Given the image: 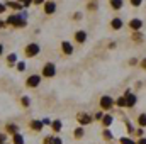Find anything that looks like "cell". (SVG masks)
Here are the masks:
<instances>
[{
    "label": "cell",
    "instance_id": "cell-18",
    "mask_svg": "<svg viewBox=\"0 0 146 144\" xmlns=\"http://www.w3.org/2000/svg\"><path fill=\"white\" fill-rule=\"evenodd\" d=\"M7 7H10L12 10H22L24 9V5L21 3V2H14V0H7V3H5Z\"/></svg>",
    "mask_w": 146,
    "mask_h": 144
},
{
    "label": "cell",
    "instance_id": "cell-29",
    "mask_svg": "<svg viewBox=\"0 0 146 144\" xmlns=\"http://www.w3.org/2000/svg\"><path fill=\"white\" fill-rule=\"evenodd\" d=\"M119 144H136V141L133 137H129V136H122L119 139Z\"/></svg>",
    "mask_w": 146,
    "mask_h": 144
},
{
    "label": "cell",
    "instance_id": "cell-42",
    "mask_svg": "<svg viewBox=\"0 0 146 144\" xmlns=\"http://www.w3.org/2000/svg\"><path fill=\"white\" fill-rule=\"evenodd\" d=\"M54 144H63V141H61V137H58V136H54Z\"/></svg>",
    "mask_w": 146,
    "mask_h": 144
},
{
    "label": "cell",
    "instance_id": "cell-23",
    "mask_svg": "<svg viewBox=\"0 0 146 144\" xmlns=\"http://www.w3.org/2000/svg\"><path fill=\"white\" fill-rule=\"evenodd\" d=\"M83 136H85V127H80V126H78V127L73 131V137H75V139H82Z\"/></svg>",
    "mask_w": 146,
    "mask_h": 144
},
{
    "label": "cell",
    "instance_id": "cell-30",
    "mask_svg": "<svg viewBox=\"0 0 146 144\" xmlns=\"http://www.w3.org/2000/svg\"><path fill=\"white\" fill-rule=\"evenodd\" d=\"M104 115H106V114H104V110H97V112L94 114V120H102V119H104Z\"/></svg>",
    "mask_w": 146,
    "mask_h": 144
},
{
    "label": "cell",
    "instance_id": "cell-47",
    "mask_svg": "<svg viewBox=\"0 0 146 144\" xmlns=\"http://www.w3.org/2000/svg\"><path fill=\"white\" fill-rule=\"evenodd\" d=\"M2 54H3V44L0 42V56H2Z\"/></svg>",
    "mask_w": 146,
    "mask_h": 144
},
{
    "label": "cell",
    "instance_id": "cell-10",
    "mask_svg": "<svg viewBox=\"0 0 146 144\" xmlns=\"http://www.w3.org/2000/svg\"><path fill=\"white\" fill-rule=\"evenodd\" d=\"M110 29L112 31H121L122 27H124V20L121 19V17H114V19H110Z\"/></svg>",
    "mask_w": 146,
    "mask_h": 144
},
{
    "label": "cell",
    "instance_id": "cell-14",
    "mask_svg": "<svg viewBox=\"0 0 146 144\" xmlns=\"http://www.w3.org/2000/svg\"><path fill=\"white\" fill-rule=\"evenodd\" d=\"M100 122H102V126H104V129H110V126L114 124V117H112L110 114H106V115H104V119H102Z\"/></svg>",
    "mask_w": 146,
    "mask_h": 144
},
{
    "label": "cell",
    "instance_id": "cell-7",
    "mask_svg": "<svg viewBox=\"0 0 146 144\" xmlns=\"http://www.w3.org/2000/svg\"><path fill=\"white\" fill-rule=\"evenodd\" d=\"M42 81V76L41 75H29L27 80H26V87L27 88H37Z\"/></svg>",
    "mask_w": 146,
    "mask_h": 144
},
{
    "label": "cell",
    "instance_id": "cell-34",
    "mask_svg": "<svg viewBox=\"0 0 146 144\" xmlns=\"http://www.w3.org/2000/svg\"><path fill=\"white\" fill-rule=\"evenodd\" d=\"M129 3H131L133 7H141V5H143V0H129Z\"/></svg>",
    "mask_w": 146,
    "mask_h": 144
},
{
    "label": "cell",
    "instance_id": "cell-12",
    "mask_svg": "<svg viewBox=\"0 0 146 144\" xmlns=\"http://www.w3.org/2000/svg\"><path fill=\"white\" fill-rule=\"evenodd\" d=\"M61 51H63L65 56H72L73 54V44L70 41H63L61 42Z\"/></svg>",
    "mask_w": 146,
    "mask_h": 144
},
{
    "label": "cell",
    "instance_id": "cell-32",
    "mask_svg": "<svg viewBox=\"0 0 146 144\" xmlns=\"http://www.w3.org/2000/svg\"><path fill=\"white\" fill-rule=\"evenodd\" d=\"M134 136H138V139H139V137H145V129H143V127H136Z\"/></svg>",
    "mask_w": 146,
    "mask_h": 144
},
{
    "label": "cell",
    "instance_id": "cell-48",
    "mask_svg": "<svg viewBox=\"0 0 146 144\" xmlns=\"http://www.w3.org/2000/svg\"><path fill=\"white\" fill-rule=\"evenodd\" d=\"M5 144H9V143H5Z\"/></svg>",
    "mask_w": 146,
    "mask_h": 144
},
{
    "label": "cell",
    "instance_id": "cell-38",
    "mask_svg": "<svg viewBox=\"0 0 146 144\" xmlns=\"http://www.w3.org/2000/svg\"><path fill=\"white\" fill-rule=\"evenodd\" d=\"M83 15H82V12H75V15H73V20H80Z\"/></svg>",
    "mask_w": 146,
    "mask_h": 144
},
{
    "label": "cell",
    "instance_id": "cell-40",
    "mask_svg": "<svg viewBox=\"0 0 146 144\" xmlns=\"http://www.w3.org/2000/svg\"><path fill=\"white\" fill-rule=\"evenodd\" d=\"M5 10H7V5H5V3H2V2H0V14H3V12H5Z\"/></svg>",
    "mask_w": 146,
    "mask_h": 144
},
{
    "label": "cell",
    "instance_id": "cell-11",
    "mask_svg": "<svg viewBox=\"0 0 146 144\" xmlns=\"http://www.w3.org/2000/svg\"><path fill=\"white\" fill-rule=\"evenodd\" d=\"M87 37H88L87 36V32H85L83 29H80V31H76V32L73 34V41L78 42V44H83V42L87 41Z\"/></svg>",
    "mask_w": 146,
    "mask_h": 144
},
{
    "label": "cell",
    "instance_id": "cell-35",
    "mask_svg": "<svg viewBox=\"0 0 146 144\" xmlns=\"http://www.w3.org/2000/svg\"><path fill=\"white\" fill-rule=\"evenodd\" d=\"M136 65H139V59L138 58H131L129 59V66H136Z\"/></svg>",
    "mask_w": 146,
    "mask_h": 144
},
{
    "label": "cell",
    "instance_id": "cell-31",
    "mask_svg": "<svg viewBox=\"0 0 146 144\" xmlns=\"http://www.w3.org/2000/svg\"><path fill=\"white\" fill-rule=\"evenodd\" d=\"M42 144H54V136H44Z\"/></svg>",
    "mask_w": 146,
    "mask_h": 144
},
{
    "label": "cell",
    "instance_id": "cell-49",
    "mask_svg": "<svg viewBox=\"0 0 146 144\" xmlns=\"http://www.w3.org/2000/svg\"><path fill=\"white\" fill-rule=\"evenodd\" d=\"M107 144H109V143H107Z\"/></svg>",
    "mask_w": 146,
    "mask_h": 144
},
{
    "label": "cell",
    "instance_id": "cell-27",
    "mask_svg": "<svg viewBox=\"0 0 146 144\" xmlns=\"http://www.w3.org/2000/svg\"><path fill=\"white\" fill-rule=\"evenodd\" d=\"M21 105H22L24 108H29V107H31V98H29L27 95L21 97Z\"/></svg>",
    "mask_w": 146,
    "mask_h": 144
},
{
    "label": "cell",
    "instance_id": "cell-16",
    "mask_svg": "<svg viewBox=\"0 0 146 144\" xmlns=\"http://www.w3.org/2000/svg\"><path fill=\"white\" fill-rule=\"evenodd\" d=\"M5 132H7V134H10V136H14V134H17V132H19V126H17V124H10V122H9V124L5 126Z\"/></svg>",
    "mask_w": 146,
    "mask_h": 144
},
{
    "label": "cell",
    "instance_id": "cell-24",
    "mask_svg": "<svg viewBox=\"0 0 146 144\" xmlns=\"http://www.w3.org/2000/svg\"><path fill=\"white\" fill-rule=\"evenodd\" d=\"M24 136L21 134V132H17V134H14L12 136V144H24Z\"/></svg>",
    "mask_w": 146,
    "mask_h": 144
},
{
    "label": "cell",
    "instance_id": "cell-19",
    "mask_svg": "<svg viewBox=\"0 0 146 144\" xmlns=\"http://www.w3.org/2000/svg\"><path fill=\"white\" fill-rule=\"evenodd\" d=\"M136 124H138V127H146V112H141L138 117H136Z\"/></svg>",
    "mask_w": 146,
    "mask_h": 144
},
{
    "label": "cell",
    "instance_id": "cell-17",
    "mask_svg": "<svg viewBox=\"0 0 146 144\" xmlns=\"http://www.w3.org/2000/svg\"><path fill=\"white\" fill-rule=\"evenodd\" d=\"M109 5L112 10H121L124 7V0H109Z\"/></svg>",
    "mask_w": 146,
    "mask_h": 144
},
{
    "label": "cell",
    "instance_id": "cell-22",
    "mask_svg": "<svg viewBox=\"0 0 146 144\" xmlns=\"http://www.w3.org/2000/svg\"><path fill=\"white\" fill-rule=\"evenodd\" d=\"M51 129H53L54 132H60V131L63 129V122H61L60 119H56V120H53V122H51Z\"/></svg>",
    "mask_w": 146,
    "mask_h": 144
},
{
    "label": "cell",
    "instance_id": "cell-8",
    "mask_svg": "<svg viewBox=\"0 0 146 144\" xmlns=\"http://www.w3.org/2000/svg\"><path fill=\"white\" fill-rule=\"evenodd\" d=\"M127 27H129L133 32H138V31H141V29H143V20H141V19H138V17H134V19H131V20L127 22Z\"/></svg>",
    "mask_w": 146,
    "mask_h": 144
},
{
    "label": "cell",
    "instance_id": "cell-4",
    "mask_svg": "<svg viewBox=\"0 0 146 144\" xmlns=\"http://www.w3.org/2000/svg\"><path fill=\"white\" fill-rule=\"evenodd\" d=\"M39 53H41V46H39L37 42H29V44L24 48V54H26V58H36Z\"/></svg>",
    "mask_w": 146,
    "mask_h": 144
},
{
    "label": "cell",
    "instance_id": "cell-33",
    "mask_svg": "<svg viewBox=\"0 0 146 144\" xmlns=\"http://www.w3.org/2000/svg\"><path fill=\"white\" fill-rule=\"evenodd\" d=\"M15 68H17V71H24V70H26V63H24V61H19V63H17V65H15Z\"/></svg>",
    "mask_w": 146,
    "mask_h": 144
},
{
    "label": "cell",
    "instance_id": "cell-13",
    "mask_svg": "<svg viewBox=\"0 0 146 144\" xmlns=\"http://www.w3.org/2000/svg\"><path fill=\"white\" fill-rule=\"evenodd\" d=\"M29 127H31V131H34V132H41V131H42V127H44V124H42V120L34 119V120H31V122H29Z\"/></svg>",
    "mask_w": 146,
    "mask_h": 144
},
{
    "label": "cell",
    "instance_id": "cell-26",
    "mask_svg": "<svg viewBox=\"0 0 146 144\" xmlns=\"http://www.w3.org/2000/svg\"><path fill=\"white\" fill-rule=\"evenodd\" d=\"M97 9H99V2H97V0H90V2L87 3V10L94 12V10H97Z\"/></svg>",
    "mask_w": 146,
    "mask_h": 144
},
{
    "label": "cell",
    "instance_id": "cell-44",
    "mask_svg": "<svg viewBox=\"0 0 146 144\" xmlns=\"http://www.w3.org/2000/svg\"><path fill=\"white\" fill-rule=\"evenodd\" d=\"M34 3H36V5H44L46 0H34Z\"/></svg>",
    "mask_w": 146,
    "mask_h": 144
},
{
    "label": "cell",
    "instance_id": "cell-39",
    "mask_svg": "<svg viewBox=\"0 0 146 144\" xmlns=\"http://www.w3.org/2000/svg\"><path fill=\"white\" fill-rule=\"evenodd\" d=\"M31 3H34V0H22V5L24 7H29Z\"/></svg>",
    "mask_w": 146,
    "mask_h": 144
},
{
    "label": "cell",
    "instance_id": "cell-25",
    "mask_svg": "<svg viewBox=\"0 0 146 144\" xmlns=\"http://www.w3.org/2000/svg\"><path fill=\"white\" fill-rule=\"evenodd\" d=\"M124 124H126V129H127V134H134V131H136V127L133 126V122H131L129 119H124Z\"/></svg>",
    "mask_w": 146,
    "mask_h": 144
},
{
    "label": "cell",
    "instance_id": "cell-36",
    "mask_svg": "<svg viewBox=\"0 0 146 144\" xmlns=\"http://www.w3.org/2000/svg\"><path fill=\"white\" fill-rule=\"evenodd\" d=\"M5 143H7V134L0 132V144H5Z\"/></svg>",
    "mask_w": 146,
    "mask_h": 144
},
{
    "label": "cell",
    "instance_id": "cell-1",
    "mask_svg": "<svg viewBox=\"0 0 146 144\" xmlns=\"http://www.w3.org/2000/svg\"><path fill=\"white\" fill-rule=\"evenodd\" d=\"M5 22H7V26L22 29V27L27 26V15H26V12H22V14H10Z\"/></svg>",
    "mask_w": 146,
    "mask_h": 144
},
{
    "label": "cell",
    "instance_id": "cell-46",
    "mask_svg": "<svg viewBox=\"0 0 146 144\" xmlns=\"http://www.w3.org/2000/svg\"><path fill=\"white\" fill-rule=\"evenodd\" d=\"M107 48H109V49H114V48H115V42H109V46H107Z\"/></svg>",
    "mask_w": 146,
    "mask_h": 144
},
{
    "label": "cell",
    "instance_id": "cell-37",
    "mask_svg": "<svg viewBox=\"0 0 146 144\" xmlns=\"http://www.w3.org/2000/svg\"><path fill=\"white\" fill-rule=\"evenodd\" d=\"M139 68H141V70H145V71H146V58H143V59L139 61Z\"/></svg>",
    "mask_w": 146,
    "mask_h": 144
},
{
    "label": "cell",
    "instance_id": "cell-9",
    "mask_svg": "<svg viewBox=\"0 0 146 144\" xmlns=\"http://www.w3.org/2000/svg\"><path fill=\"white\" fill-rule=\"evenodd\" d=\"M42 9H44L46 15H53V14H56V2L54 0H46V3L42 5Z\"/></svg>",
    "mask_w": 146,
    "mask_h": 144
},
{
    "label": "cell",
    "instance_id": "cell-21",
    "mask_svg": "<svg viewBox=\"0 0 146 144\" xmlns=\"http://www.w3.org/2000/svg\"><path fill=\"white\" fill-rule=\"evenodd\" d=\"M131 39H133L136 44H141V42L145 41V36H143L141 31H138V32H133V34H131Z\"/></svg>",
    "mask_w": 146,
    "mask_h": 144
},
{
    "label": "cell",
    "instance_id": "cell-15",
    "mask_svg": "<svg viewBox=\"0 0 146 144\" xmlns=\"http://www.w3.org/2000/svg\"><path fill=\"white\" fill-rule=\"evenodd\" d=\"M17 63H19V58H17V54H15V53H10V54L7 56V66L14 68Z\"/></svg>",
    "mask_w": 146,
    "mask_h": 144
},
{
    "label": "cell",
    "instance_id": "cell-5",
    "mask_svg": "<svg viewBox=\"0 0 146 144\" xmlns=\"http://www.w3.org/2000/svg\"><path fill=\"white\" fill-rule=\"evenodd\" d=\"M41 76L42 78H53V76H56V65L51 63V61L44 63V66L41 70Z\"/></svg>",
    "mask_w": 146,
    "mask_h": 144
},
{
    "label": "cell",
    "instance_id": "cell-6",
    "mask_svg": "<svg viewBox=\"0 0 146 144\" xmlns=\"http://www.w3.org/2000/svg\"><path fill=\"white\" fill-rule=\"evenodd\" d=\"M124 98H126V108H134L136 104H138V95L133 93L129 88L124 92Z\"/></svg>",
    "mask_w": 146,
    "mask_h": 144
},
{
    "label": "cell",
    "instance_id": "cell-41",
    "mask_svg": "<svg viewBox=\"0 0 146 144\" xmlns=\"http://www.w3.org/2000/svg\"><path fill=\"white\" fill-rule=\"evenodd\" d=\"M136 144H146V136L145 137H139V139L136 141Z\"/></svg>",
    "mask_w": 146,
    "mask_h": 144
},
{
    "label": "cell",
    "instance_id": "cell-20",
    "mask_svg": "<svg viewBox=\"0 0 146 144\" xmlns=\"http://www.w3.org/2000/svg\"><path fill=\"white\" fill-rule=\"evenodd\" d=\"M102 137H104V141H107V143H112L114 141V132L110 131V129H104L102 131Z\"/></svg>",
    "mask_w": 146,
    "mask_h": 144
},
{
    "label": "cell",
    "instance_id": "cell-3",
    "mask_svg": "<svg viewBox=\"0 0 146 144\" xmlns=\"http://www.w3.org/2000/svg\"><path fill=\"white\" fill-rule=\"evenodd\" d=\"M76 122H78L80 127H87V126H90L94 122V115H90L87 112H78L76 114Z\"/></svg>",
    "mask_w": 146,
    "mask_h": 144
},
{
    "label": "cell",
    "instance_id": "cell-43",
    "mask_svg": "<svg viewBox=\"0 0 146 144\" xmlns=\"http://www.w3.org/2000/svg\"><path fill=\"white\" fill-rule=\"evenodd\" d=\"M51 122H53V120H49V119H42V124H44V126H51Z\"/></svg>",
    "mask_w": 146,
    "mask_h": 144
},
{
    "label": "cell",
    "instance_id": "cell-2",
    "mask_svg": "<svg viewBox=\"0 0 146 144\" xmlns=\"http://www.w3.org/2000/svg\"><path fill=\"white\" fill-rule=\"evenodd\" d=\"M99 107H100V110H104V112H110L112 108L115 107V100L110 95H102L100 100H99Z\"/></svg>",
    "mask_w": 146,
    "mask_h": 144
},
{
    "label": "cell",
    "instance_id": "cell-28",
    "mask_svg": "<svg viewBox=\"0 0 146 144\" xmlns=\"http://www.w3.org/2000/svg\"><path fill=\"white\" fill-rule=\"evenodd\" d=\"M115 107H119V108H126V98H124V95L117 97V100H115Z\"/></svg>",
    "mask_w": 146,
    "mask_h": 144
},
{
    "label": "cell",
    "instance_id": "cell-45",
    "mask_svg": "<svg viewBox=\"0 0 146 144\" xmlns=\"http://www.w3.org/2000/svg\"><path fill=\"white\" fill-rule=\"evenodd\" d=\"M7 27V22L5 20H0V29H5Z\"/></svg>",
    "mask_w": 146,
    "mask_h": 144
}]
</instances>
